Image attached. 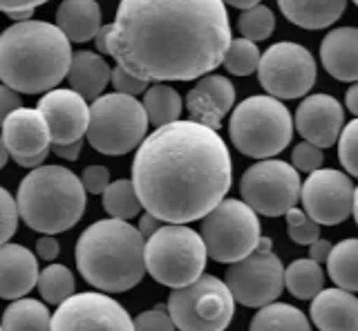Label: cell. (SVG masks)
Returning <instances> with one entry per match:
<instances>
[{"label": "cell", "instance_id": "obj_11", "mask_svg": "<svg viewBox=\"0 0 358 331\" xmlns=\"http://www.w3.org/2000/svg\"><path fill=\"white\" fill-rule=\"evenodd\" d=\"M300 175L282 159H262L246 168L240 179V195L246 206L266 217H280L298 204Z\"/></svg>", "mask_w": 358, "mask_h": 331}, {"label": "cell", "instance_id": "obj_28", "mask_svg": "<svg viewBox=\"0 0 358 331\" xmlns=\"http://www.w3.org/2000/svg\"><path fill=\"white\" fill-rule=\"evenodd\" d=\"M249 331H311L307 316L291 304L268 302L251 320Z\"/></svg>", "mask_w": 358, "mask_h": 331}, {"label": "cell", "instance_id": "obj_17", "mask_svg": "<svg viewBox=\"0 0 358 331\" xmlns=\"http://www.w3.org/2000/svg\"><path fill=\"white\" fill-rule=\"evenodd\" d=\"M294 126L305 141L320 150L331 148L345 126L343 105L331 94H311L298 105Z\"/></svg>", "mask_w": 358, "mask_h": 331}, {"label": "cell", "instance_id": "obj_40", "mask_svg": "<svg viewBox=\"0 0 358 331\" xmlns=\"http://www.w3.org/2000/svg\"><path fill=\"white\" fill-rule=\"evenodd\" d=\"M110 83L119 94H128V96H139L148 90V81L139 79L130 72H126L123 68H110Z\"/></svg>", "mask_w": 358, "mask_h": 331}, {"label": "cell", "instance_id": "obj_48", "mask_svg": "<svg viewBox=\"0 0 358 331\" xmlns=\"http://www.w3.org/2000/svg\"><path fill=\"white\" fill-rule=\"evenodd\" d=\"M48 154H50V150H43L38 154H34V157H16L14 161L18 166H22V168H38V166H43V161L48 159Z\"/></svg>", "mask_w": 358, "mask_h": 331}, {"label": "cell", "instance_id": "obj_5", "mask_svg": "<svg viewBox=\"0 0 358 331\" xmlns=\"http://www.w3.org/2000/svg\"><path fill=\"white\" fill-rule=\"evenodd\" d=\"M14 200L22 222L45 235L72 228L85 211L83 184L65 166L31 168L20 182Z\"/></svg>", "mask_w": 358, "mask_h": 331}, {"label": "cell", "instance_id": "obj_6", "mask_svg": "<svg viewBox=\"0 0 358 331\" xmlns=\"http://www.w3.org/2000/svg\"><path fill=\"white\" fill-rule=\"evenodd\" d=\"M229 135L233 146L246 157L268 159L282 152L294 139V117L273 96H249L233 108Z\"/></svg>", "mask_w": 358, "mask_h": 331}, {"label": "cell", "instance_id": "obj_1", "mask_svg": "<svg viewBox=\"0 0 358 331\" xmlns=\"http://www.w3.org/2000/svg\"><path fill=\"white\" fill-rule=\"evenodd\" d=\"M92 41L148 83L195 81L222 63L231 23L222 0H121Z\"/></svg>", "mask_w": 358, "mask_h": 331}, {"label": "cell", "instance_id": "obj_38", "mask_svg": "<svg viewBox=\"0 0 358 331\" xmlns=\"http://www.w3.org/2000/svg\"><path fill=\"white\" fill-rule=\"evenodd\" d=\"M132 331H175V325L166 309L157 304L150 311H143L132 320Z\"/></svg>", "mask_w": 358, "mask_h": 331}, {"label": "cell", "instance_id": "obj_32", "mask_svg": "<svg viewBox=\"0 0 358 331\" xmlns=\"http://www.w3.org/2000/svg\"><path fill=\"white\" fill-rule=\"evenodd\" d=\"M36 286L45 302L61 304L70 295H74V275L63 264H50V267L38 271Z\"/></svg>", "mask_w": 358, "mask_h": 331}, {"label": "cell", "instance_id": "obj_33", "mask_svg": "<svg viewBox=\"0 0 358 331\" xmlns=\"http://www.w3.org/2000/svg\"><path fill=\"white\" fill-rule=\"evenodd\" d=\"M260 50L249 38H231L229 47L224 52V59L220 65L227 68V72L235 76H249L257 70V61H260Z\"/></svg>", "mask_w": 358, "mask_h": 331}, {"label": "cell", "instance_id": "obj_7", "mask_svg": "<svg viewBox=\"0 0 358 331\" xmlns=\"http://www.w3.org/2000/svg\"><path fill=\"white\" fill-rule=\"evenodd\" d=\"M206 249L199 233L184 224L157 228L143 244V264L152 278L164 286H186L206 269Z\"/></svg>", "mask_w": 358, "mask_h": 331}, {"label": "cell", "instance_id": "obj_53", "mask_svg": "<svg viewBox=\"0 0 358 331\" xmlns=\"http://www.w3.org/2000/svg\"><path fill=\"white\" fill-rule=\"evenodd\" d=\"M354 3H358V0H354Z\"/></svg>", "mask_w": 358, "mask_h": 331}, {"label": "cell", "instance_id": "obj_26", "mask_svg": "<svg viewBox=\"0 0 358 331\" xmlns=\"http://www.w3.org/2000/svg\"><path fill=\"white\" fill-rule=\"evenodd\" d=\"M143 112L148 117V124L152 126H166L173 124L179 117H182L184 101L175 87L166 85V83H155L148 90L143 92Z\"/></svg>", "mask_w": 358, "mask_h": 331}, {"label": "cell", "instance_id": "obj_52", "mask_svg": "<svg viewBox=\"0 0 358 331\" xmlns=\"http://www.w3.org/2000/svg\"><path fill=\"white\" fill-rule=\"evenodd\" d=\"M9 161V152L5 148V143H3V137H0V170L5 168V163Z\"/></svg>", "mask_w": 358, "mask_h": 331}, {"label": "cell", "instance_id": "obj_10", "mask_svg": "<svg viewBox=\"0 0 358 331\" xmlns=\"http://www.w3.org/2000/svg\"><path fill=\"white\" fill-rule=\"evenodd\" d=\"M199 237L206 256L215 262L233 264L246 258L260 237V219L242 200H222L201 217Z\"/></svg>", "mask_w": 358, "mask_h": 331}, {"label": "cell", "instance_id": "obj_13", "mask_svg": "<svg viewBox=\"0 0 358 331\" xmlns=\"http://www.w3.org/2000/svg\"><path fill=\"white\" fill-rule=\"evenodd\" d=\"M285 267L273 251L253 249L249 256L233 262L227 269V280L233 300L244 307H264L280 297L285 289Z\"/></svg>", "mask_w": 358, "mask_h": 331}, {"label": "cell", "instance_id": "obj_2", "mask_svg": "<svg viewBox=\"0 0 358 331\" xmlns=\"http://www.w3.org/2000/svg\"><path fill=\"white\" fill-rule=\"evenodd\" d=\"M233 184V161L217 130L177 119L143 137L132 161L141 208L168 224H188L215 208Z\"/></svg>", "mask_w": 358, "mask_h": 331}, {"label": "cell", "instance_id": "obj_14", "mask_svg": "<svg viewBox=\"0 0 358 331\" xmlns=\"http://www.w3.org/2000/svg\"><path fill=\"white\" fill-rule=\"evenodd\" d=\"M298 202L316 224L336 226L345 222L354 211L356 186L347 172L334 168H318L309 172L305 184H300Z\"/></svg>", "mask_w": 358, "mask_h": 331}, {"label": "cell", "instance_id": "obj_44", "mask_svg": "<svg viewBox=\"0 0 358 331\" xmlns=\"http://www.w3.org/2000/svg\"><path fill=\"white\" fill-rule=\"evenodd\" d=\"M52 146V152L56 154V157H61L65 161H74L78 159V154H81L83 150V141H72V143H50Z\"/></svg>", "mask_w": 358, "mask_h": 331}, {"label": "cell", "instance_id": "obj_46", "mask_svg": "<svg viewBox=\"0 0 358 331\" xmlns=\"http://www.w3.org/2000/svg\"><path fill=\"white\" fill-rule=\"evenodd\" d=\"M331 242H327V240H313L311 244H309V258L313 260V262H318V264H322L324 260H327V256H329V251H331Z\"/></svg>", "mask_w": 358, "mask_h": 331}, {"label": "cell", "instance_id": "obj_29", "mask_svg": "<svg viewBox=\"0 0 358 331\" xmlns=\"http://www.w3.org/2000/svg\"><path fill=\"white\" fill-rule=\"evenodd\" d=\"M356 260H358V242L354 237L343 240L341 244L331 247L329 256H327V269H329V278L338 289L345 291H358V269H356Z\"/></svg>", "mask_w": 358, "mask_h": 331}, {"label": "cell", "instance_id": "obj_12", "mask_svg": "<svg viewBox=\"0 0 358 331\" xmlns=\"http://www.w3.org/2000/svg\"><path fill=\"white\" fill-rule=\"evenodd\" d=\"M257 79L268 96L291 101L309 94L316 83V61L298 43H275L257 61Z\"/></svg>", "mask_w": 358, "mask_h": 331}, {"label": "cell", "instance_id": "obj_22", "mask_svg": "<svg viewBox=\"0 0 358 331\" xmlns=\"http://www.w3.org/2000/svg\"><path fill=\"white\" fill-rule=\"evenodd\" d=\"M320 61L334 79L356 83L358 79V29H331L320 43Z\"/></svg>", "mask_w": 358, "mask_h": 331}, {"label": "cell", "instance_id": "obj_25", "mask_svg": "<svg viewBox=\"0 0 358 331\" xmlns=\"http://www.w3.org/2000/svg\"><path fill=\"white\" fill-rule=\"evenodd\" d=\"M278 7L289 23L302 29H324L345 14L347 0H278Z\"/></svg>", "mask_w": 358, "mask_h": 331}, {"label": "cell", "instance_id": "obj_37", "mask_svg": "<svg viewBox=\"0 0 358 331\" xmlns=\"http://www.w3.org/2000/svg\"><path fill=\"white\" fill-rule=\"evenodd\" d=\"M18 226V208L16 200L9 195V191L0 189V244L11 240Z\"/></svg>", "mask_w": 358, "mask_h": 331}, {"label": "cell", "instance_id": "obj_35", "mask_svg": "<svg viewBox=\"0 0 358 331\" xmlns=\"http://www.w3.org/2000/svg\"><path fill=\"white\" fill-rule=\"evenodd\" d=\"M338 159L343 163V168L347 170L350 177H356L358 175V121H350L345 124L338 139Z\"/></svg>", "mask_w": 358, "mask_h": 331}, {"label": "cell", "instance_id": "obj_19", "mask_svg": "<svg viewBox=\"0 0 358 331\" xmlns=\"http://www.w3.org/2000/svg\"><path fill=\"white\" fill-rule=\"evenodd\" d=\"M3 143L9 157H34L43 150H50L48 124L38 108H16L3 124Z\"/></svg>", "mask_w": 358, "mask_h": 331}, {"label": "cell", "instance_id": "obj_43", "mask_svg": "<svg viewBox=\"0 0 358 331\" xmlns=\"http://www.w3.org/2000/svg\"><path fill=\"white\" fill-rule=\"evenodd\" d=\"M59 253H61V247H59V242H56L54 235H43V237H38V242H36V256L41 260L52 262L56 256H59Z\"/></svg>", "mask_w": 358, "mask_h": 331}, {"label": "cell", "instance_id": "obj_3", "mask_svg": "<svg viewBox=\"0 0 358 331\" xmlns=\"http://www.w3.org/2000/svg\"><path fill=\"white\" fill-rule=\"evenodd\" d=\"M70 59V41L45 20H22L0 34V81L16 92L54 90L65 79Z\"/></svg>", "mask_w": 358, "mask_h": 331}, {"label": "cell", "instance_id": "obj_41", "mask_svg": "<svg viewBox=\"0 0 358 331\" xmlns=\"http://www.w3.org/2000/svg\"><path fill=\"white\" fill-rule=\"evenodd\" d=\"M83 191L90 195H101L110 184V170L106 166H87L81 175Z\"/></svg>", "mask_w": 358, "mask_h": 331}, {"label": "cell", "instance_id": "obj_30", "mask_svg": "<svg viewBox=\"0 0 358 331\" xmlns=\"http://www.w3.org/2000/svg\"><path fill=\"white\" fill-rule=\"evenodd\" d=\"M282 282L289 293L298 297V300H311L324 286V273L318 262H313L311 258H302L291 262L285 269Z\"/></svg>", "mask_w": 358, "mask_h": 331}, {"label": "cell", "instance_id": "obj_18", "mask_svg": "<svg viewBox=\"0 0 358 331\" xmlns=\"http://www.w3.org/2000/svg\"><path fill=\"white\" fill-rule=\"evenodd\" d=\"M235 103V87L220 74L199 76L197 85L186 96V108L193 121L213 130H220L222 119L227 117Z\"/></svg>", "mask_w": 358, "mask_h": 331}, {"label": "cell", "instance_id": "obj_36", "mask_svg": "<svg viewBox=\"0 0 358 331\" xmlns=\"http://www.w3.org/2000/svg\"><path fill=\"white\" fill-rule=\"evenodd\" d=\"M287 217V228H289V237L296 242V244H311L313 240L320 237V224H316L313 219L305 213L300 211V208H289L285 213Z\"/></svg>", "mask_w": 358, "mask_h": 331}, {"label": "cell", "instance_id": "obj_50", "mask_svg": "<svg viewBox=\"0 0 358 331\" xmlns=\"http://www.w3.org/2000/svg\"><path fill=\"white\" fill-rule=\"evenodd\" d=\"M224 5H231L235 9H249L253 5H260V0H222Z\"/></svg>", "mask_w": 358, "mask_h": 331}, {"label": "cell", "instance_id": "obj_34", "mask_svg": "<svg viewBox=\"0 0 358 331\" xmlns=\"http://www.w3.org/2000/svg\"><path fill=\"white\" fill-rule=\"evenodd\" d=\"M238 29H240L242 38H249L253 43L264 41L271 36V31L275 29V16L271 9L264 5H253L240 14Z\"/></svg>", "mask_w": 358, "mask_h": 331}, {"label": "cell", "instance_id": "obj_4", "mask_svg": "<svg viewBox=\"0 0 358 331\" xmlns=\"http://www.w3.org/2000/svg\"><path fill=\"white\" fill-rule=\"evenodd\" d=\"M76 267L83 280L99 291H130L145 273L143 237L123 219H101L78 237Z\"/></svg>", "mask_w": 358, "mask_h": 331}, {"label": "cell", "instance_id": "obj_21", "mask_svg": "<svg viewBox=\"0 0 358 331\" xmlns=\"http://www.w3.org/2000/svg\"><path fill=\"white\" fill-rule=\"evenodd\" d=\"M311 320L320 331H358V300L352 291L320 289L311 297Z\"/></svg>", "mask_w": 358, "mask_h": 331}, {"label": "cell", "instance_id": "obj_15", "mask_svg": "<svg viewBox=\"0 0 358 331\" xmlns=\"http://www.w3.org/2000/svg\"><path fill=\"white\" fill-rule=\"evenodd\" d=\"M50 331H132V318L106 293H78L59 304Z\"/></svg>", "mask_w": 358, "mask_h": 331}, {"label": "cell", "instance_id": "obj_47", "mask_svg": "<svg viewBox=\"0 0 358 331\" xmlns=\"http://www.w3.org/2000/svg\"><path fill=\"white\" fill-rule=\"evenodd\" d=\"M164 226V222L159 217H155V215H150V213H145V215H141V219H139V233H141V237L143 240H148L157 228H162Z\"/></svg>", "mask_w": 358, "mask_h": 331}, {"label": "cell", "instance_id": "obj_49", "mask_svg": "<svg viewBox=\"0 0 358 331\" xmlns=\"http://www.w3.org/2000/svg\"><path fill=\"white\" fill-rule=\"evenodd\" d=\"M345 103H347V110L356 117L358 115V85L352 83L350 90H347V96H345Z\"/></svg>", "mask_w": 358, "mask_h": 331}, {"label": "cell", "instance_id": "obj_23", "mask_svg": "<svg viewBox=\"0 0 358 331\" xmlns=\"http://www.w3.org/2000/svg\"><path fill=\"white\" fill-rule=\"evenodd\" d=\"M56 27L70 43H87L96 36L101 25V7L96 0H63L56 9Z\"/></svg>", "mask_w": 358, "mask_h": 331}, {"label": "cell", "instance_id": "obj_9", "mask_svg": "<svg viewBox=\"0 0 358 331\" xmlns=\"http://www.w3.org/2000/svg\"><path fill=\"white\" fill-rule=\"evenodd\" d=\"M168 316L179 331H224L235 316V300L220 278L201 273L195 282L173 289Z\"/></svg>", "mask_w": 358, "mask_h": 331}, {"label": "cell", "instance_id": "obj_8", "mask_svg": "<svg viewBox=\"0 0 358 331\" xmlns=\"http://www.w3.org/2000/svg\"><path fill=\"white\" fill-rule=\"evenodd\" d=\"M148 117L141 101L128 94H101L90 105L85 137L96 152L119 157L137 150L148 132Z\"/></svg>", "mask_w": 358, "mask_h": 331}, {"label": "cell", "instance_id": "obj_54", "mask_svg": "<svg viewBox=\"0 0 358 331\" xmlns=\"http://www.w3.org/2000/svg\"><path fill=\"white\" fill-rule=\"evenodd\" d=\"M0 331H3V327H0Z\"/></svg>", "mask_w": 358, "mask_h": 331}, {"label": "cell", "instance_id": "obj_45", "mask_svg": "<svg viewBox=\"0 0 358 331\" xmlns=\"http://www.w3.org/2000/svg\"><path fill=\"white\" fill-rule=\"evenodd\" d=\"M45 3L48 0H0V12L9 14V12H22V9H36Z\"/></svg>", "mask_w": 358, "mask_h": 331}, {"label": "cell", "instance_id": "obj_27", "mask_svg": "<svg viewBox=\"0 0 358 331\" xmlns=\"http://www.w3.org/2000/svg\"><path fill=\"white\" fill-rule=\"evenodd\" d=\"M48 307L31 297H18L3 314V331H50Z\"/></svg>", "mask_w": 358, "mask_h": 331}, {"label": "cell", "instance_id": "obj_51", "mask_svg": "<svg viewBox=\"0 0 358 331\" xmlns=\"http://www.w3.org/2000/svg\"><path fill=\"white\" fill-rule=\"evenodd\" d=\"M34 14V9H22V12H9L7 16L14 20V23H22V20H29Z\"/></svg>", "mask_w": 358, "mask_h": 331}, {"label": "cell", "instance_id": "obj_16", "mask_svg": "<svg viewBox=\"0 0 358 331\" xmlns=\"http://www.w3.org/2000/svg\"><path fill=\"white\" fill-rule=\"evenodd\" d=\"M38 110L48 124L50 143H72L78 141L87 130L90 105L74 90L54 87L43 94Z\"/></svg>", "mask_w": 358, "mask_h": 331}, {"label": "cell", "instance_id": "obj_31", "mask_svg": "<svg viewBox=\"0 0 358 331\" xmlns=\"http://www.w3.org/2000/svg\"><path fill=\"white\" fill-rule=\"evenodd\" d=\"M103 195V208L106 213L112 215V219H128L137 217L141 213V202L134 191L132 179H119V182H110L108 189L101 193Z\"/></svg>", "mask_w": 358, "mask_h": 331}, {"label": "cell", "instance_id": "obj_42", "mask_svg": "<svg viewBox=\"0 0 358 331\" xmlns=\"http://www.w3.org/2000/svg\"><path fill=\"white\" fill-rule=\"evenodd\" d=\"M20 96L16 90H11V87H7L5 83H0V124L14 112L16 108H20Z\"/></svg>", "mask_w": 358, "mask_h": 331}, {"label": "cell", "instance_id": "obj_24", "mask_svg": "<svg viewBox=\"0 0 358 331\" xmlns=\"http://www.w3.org/2000/svg\"><path fill=\"white\" fill-rule=\"evenodd\" d=\"M65 79L70 81V90L81 94L85 101L103 94L110 81V68L106 59L94 52H74L70 59Z\"/></svg>", "mask_w": 358, "mask_h": 331}, {"label": "cell", "instance_id": "obj_20", "mask_svg": "<svg viewBox=\"0 0 358 331\" xmlns=\"http://www.w3.org/2000/svg\"><path fill=\"white\" fill-rule=\"evenodd\" d=\"M38 280L36 256L22 244H0V297L18 300L27 295Z\"/></svg>", "mask_w": 358, "mask_h": 331}, {"label": "cell", "instance_id": "obj_39", "mask_svg": "<svg viewBox=\"0 0 358 331\" xmlns=\"http://www.w3.org/2000/svg\"><path fill=\"white\" fill-rule=\"evenodd\" d=\"M291 161H294L296 170L313 172V170L322 168L324 157H322V150L318 146H313V143H309V141H302L294 148V152H291Z\"/></svg>", "mask_w": 358, "mask_h": 331}]
</instances>
